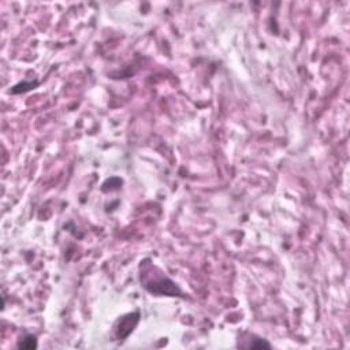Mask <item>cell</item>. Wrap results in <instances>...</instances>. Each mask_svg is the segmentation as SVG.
<instances>
[{
	"label": "cell",
	"instance_id": "1",
	"mask_svg": "<svg viewBox=\"0 0 350 350\" xmlns=\"http://www.w3.org/2000/svg\"><path fill=\"white\" fill-rule=\"evenodd\" d=\"M140 282L149 293L156 295L182 297V291L166 274L150 263V260L141 261L140 264Z\"/></svg>",
	"mask_w": 350,
	"mask_h": 350
},
{
	"label": "cell",
	"instance_id": "4",
	"mask_svg": "<svg viewBox=\"0 0 350 350\" xmlns=\"http://www.w3.org/2000/svg\"><path fill=\"white\" fill-rule=\"evenodd\" d=\"M21 349H33L37 346V342H36V338L34 337H28L25 338L23 341H21V344L18 345Z\"/></svg>",
	"mask_w": 350,
	"mask_h": 350
},
{
	"label": "cell",
	"instance_id": "2",
	"mask_svg": "<svg viewBox=\"0 0 350 350\" xmlns=\"http://www.w3.org/2000/svg\"><path fill=\"white\" fill-rule=\"evenodd\" d=\"M137 323H139V313H134V315H128V316L122 317V319L119 320V326H118V328H117L118 338L119 339L126 338L129 334L133 331Z\"/></svg>",
	"mask_w": 350,
	"mask_h": 350
},
{
	"label": "cell",
	"instance_id": "3",
	"mask_svg": "<svg viewBox=\"0 0 350 350\" xmlns=\"http://www.w3.org/2000/svg\"><path fill=\"white\" fill-rule=\"evenodd\" d=\"M245 341H248V344H242L241 345V348H246V349H264V348H266V349H270V348H271V345L268 344L267 341L257 338L255 335H252L250 339H245Z\"/></svg>",
	"mask_w": 350,
	"mask_h": 350
}]
</instances>
